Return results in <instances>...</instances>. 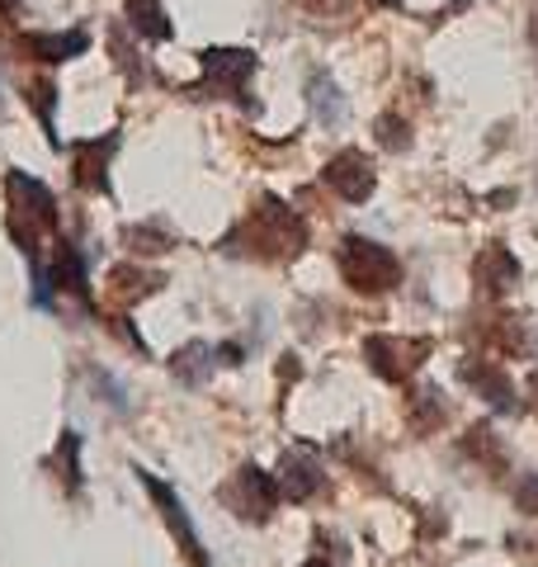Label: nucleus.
Returning a JSON list of instances; mask_svg holds the SVG:
<instances>
[{
    "instance_id": "obj_1",
    "label": "nucleus",
    "mask_w": 538,
    "mask_h": 567,
    "mask_svg": "<svg viewBox=\"0 0 538 567\" xmlns=\"http://www.w3.org/2000/svg\"><path fill=\"white\" fill-rule=\"evenodd\" d=\"M340 275H345L354 289L364 293H383L402 279V260L387 251L383 241H369V237H345L340 241Z\"/></svg>"
},
{
    "instance_id": "obj_2",
    "label": "nucleus",
    "mask_w": 538,
    "mask_h": 567,
    "mask_svg": "<svg viewBox=\"0 0 538 567\" xmlns=\"http://www.w3.org/2000/svg\"><path fill=\"white\" fill-rule=\"evenodd\" d=\"M241 233L265 256H293L298 246L308 241V227H302V218L289 204H279V199H265L260 208H250V218L241 223Z\"/></svg>"
},
{
    "instance_id": "obj_3",
    "label": "nucleus",
    "mask_w": 538,
    "mask_h": 567,
    "mask_svg": "<svg viewBox=\"0 0 538 567\" xmlns=\"http://www.w3.org/2000/svg\"><path fill=\"white\" fill-rule=\"evenodd\" d=\"M6 189H10L14 218H24L20 241H24V251L33 256V227H58V199H52L48 185H39V181H33V175H24V171H10Z\"/></svg>"
},
{
    "instance_id": "obj_4",
    "label": "nucleus",
    "mask_w": 538,
    "mask_h": 567,
    "mask_svg": "<svg viewBox=\"0 0 538 567\" xmlns=\"http://www.w3.org/2000/svg\"><path fill=\"white\" fill-rule=\"evenodd\" d=\"M321 181H327L345 204H364L369 194H373V185H379V175H373V162H369L364 152L345 147V152H335L331 162H327Z\"/></svg>"
},
{
    "instance_id": "obj_5",
    "label": "nucleus",
    "mask_w": 538,
    "mask_h": 567,
    "mask_svg": "<svg viewBox=\"0 0 538 567\" xmlns=\"http://www.w3.org/2000/svg\"><path fill=\"white\" fill-rule=\"evenodd\" d=\"M137 477H142V487L156 496V506H161V516H166L170 535H179V548H185V558H189L194 567H213V563L204 558V544H199V535H194L189 516H185V502H179V496H175L166 483H161V477H152L147 468H137Z\"/></svg>"
},
{
    "instance_id": "obj_6",
    "label": "nucleus",
    "mask_w": 538,
    "mask_h": 567,
    "mask_svg": "<svg viewBox=\"0 0 538 567\" xmlns=\"http://www.w3.org/2000/svg\"><path fill=\"white\" fill-rule=\"evenodd\" d=\"M204 71L213 85L223 91H241L246 76L256 71V52H241V48H208L204 52Z\"/></svg>"
},
{
    "instance_id": "obj_7",
    "label": "nucleus",
    "mask_w": 538,
    "mask_h": 567,
    "mask_svg": "<svg viewBox=\"0 0 538 567\" xmlns=\"http://www.w3.org/2000/svg\"><path fill=\"white\" fill-rule=\"evenodd\" d=\"M364 354H369V364L379 369L383 379H402V374H411L416 354H425V341L406 346V341H387V336H369V341H364Z\"/></svg>"
},
{
    "instance_id": "obj_8",
    "label": "nucleus",
    "mask_w": 538,
    "mask_h": 567,
    "mask_svg": "<svg viewBox=\"0 0 538 567\" xmlns=\"http://www.w3.org/2000/svg\"><path fill=\"white\" fill-rule=\"evenodd\" d=\"M85 48H90V39L81 29H71V33H24V52L39 58V62H71V58H81Z\"/></svg>"
},
{
    "instance_id": "obj_9",
    "label": "nucleus",
    "mask_w": 538,
    "mask_h": 567,
    "mask_svg": "<svg viewBox=\"0 0 538 567\" xmlns=\"http://www.w3.org/2000/svg\"><path fill=\"white\" fill-rule=\"evenodd\" d=\"M515 279H519V260L506 251V246H487V251L477 256V284L487 293H506Z\"/></svg>"
},
{
    "instance_id": "obj_10",
    "label": "nucleus",
    "mask_w": 538,
    "mask_h": 567,
    "mask_svg": "<svg viewBox=\"0 0 538 567\" xmlns=\"http://www.w3.org/2000/svg\"><path fill=\"white\" fill-rule=\"evenodd\" d=\"M237 487H241V496H246V511H241V516H256V520H265L269 511H275V502H279V487H275V477H269V473H260L256 464L237 473Z\"/></svg>"
},
{
    "instance_id": "obj_11",
    "label": "nucleus",
    "mask_w": 538,
    "mask_h": 567,
    "mask_svg": "<svg viewBox=\"0 0 538 567\" xmlns=\"http://www.w3.org/2000/svg\"><path fill=\"white\" fill-rule=\"evenodd\" d=\"M317 487H321V473H317L312 458H298V454L283 458V468H279V492L289 496V502H308Z\"/></svg>"
},
{
    "instance_id": "obj_12",
    "label": "nucleus",
    "mask_w": 538,
    "mask_h": 567,
    "mask_svg": "<svg viewBox=\"0 0 538 567\" xmlns=\"http://www.w3.org/2000/svg\"><path fill=\"white\" fill-rule=\"evenodd\" d=\"M123 6H128L133 29L147 33L152 43H166L170 33H175V24H170V14H166V6H161V0H123Z\"/></svg>"
},
{
    "instance_id": "obj_13",
    "label": "nucleus",
    "mask_w": 538,
    "mask_h": 567,
    "mask_svg": "<svg viewBox=\"0 0 538 567\" xmlns=\"http://www.w3.org/2000/svg\"><path fill=\"white\" fill-rule=\"evenodd\" d=\"M110 152H114V137H110V147H104V152H100V142H81V147H76V181L90 185V189L110 185V175H104V166H110Z\"/></svg>"
},
{
    "instance_id": "obj_14",
    "label": "nucleus",
    "mask_w": 538,
    "mask_h": 567,
    "mask_svg": "<svg viewBox=\"0 0 538 567\" xmlns=\"http://www.w3.org/2000/svg\"><path fill=\"white\" fill-rule=\"evenodd\" d=\"M170 369H175V374L185 379V383H204V379L213 374V346H208V341H189V346L170 360Z\"/></svg>"
},
{
    "instance_id": "obj_15",
    "label": "nucleus",
    "mask_w": 538,
    "mask_h": 567,
    "mask_svg": "<svg viewBox=\"0 0 538 567\" xmlns=\"http://www.w3.org/2000/svg\"><path fill=\"white\" fill-rule=\"evenodd\" d=\"M308 95H312V110H317V118H321V123H331V128H335V123L345 118V104H340V91H335V85H331L327 76H312Z\"/></svg>"
},
{
    "instance_id": "obj_16",
    "label": "nucleus",
    "mask_w": 538,
    "mask_h": 567,
    "mask_svg": "<svg viewBox=\"0 0 538 567\" xmlns=\"http://www.w3.org/2000/svg\"><path fill=\"white\" fill-rule=\"evenodd\" d=\"M463 379L477 383V388H487L496 406H510V383L500 379V374H492V369H482V364H477V369H473V364H463Z\"/></svg>"
},
{
    "instance_id": "obj_17",
    "label": "nucleus",
    "mask_w": 538,
    "mask_h": 567,
    "mask_svg": "<svg viewBox=\"0 0 538 567\" xmlns=\"http://www.w3.org/2000/svg\"><path fill=\"white\" fill-rule=\"evenodd\" d=\"M373 128H379V142H383L387 152H406V147H411V128H406V118L383 114L379 123H373Z\"/></svg>"
},
{
    "instance_id": "obj_18",
    "label": "nucleus",
    "mask_w": 538,
    "mask_h": 567,
    "mask_svg": "<svg viewBox=\"0 0 538 567\" xmlns=\"http://www.w3.org/2000/svg\"><path fill=\"white\" fill-rule=\"evenodd\" d=\"M515 506L529 511V516H538V473H529V477H519L515 483Z\"/></svg>"
},
{
    "instance_id": "obj_19",
    "label": "nucleus",
    "mask_w": 538,
    "mask_h": 567,
    "mask_svg": "<svg viewBox=\"0 0 538 567\" xmlns=\"http://www.w3.org/2000/svg\"><path fill=\"white\" fill-rule=\"evenodd\" d=\"M529 39L538 43V0H534V14H529Z\"/></svg>"
},
{
    "instance_id": "obj_20",
    "label": "nucleus",
    "mask_w": 538,
    "mask_h": 567,
    "mask_svg": "<svg viewBox=\"0 0 538 567\" xmlns=\"http://www.w3.org/2000/svg\"><path fill=\"white\" fill-rule=\"evenodd\" d=\"M14 6H20V0H0V14H10Z\"/></svg>"
},
{
    "instance_id": "obj_21",
    "label": "nucleus",
    "mask_w": 538,
    "mask_h": 567,
    "mask_svg": "<svg viewBox=\"0 0 538 567\" xmlns=\"http://www.w3.org/2000/svg\"><path fill=\"white\" fill-rule=\"evenodd\" d=\"M373 6H402V0H373Z\"/></svg>"
},
{
    "instance_id": "obj_22",
    "label": "nucleus",
    "mask_w": 538,
    "mask_h": 567,
    "mask_svg": "<svg viewBox=\"0 0 538 567\" xmlns=\"http://www.w3.org/2000/svg\"><path fill=\"white\" fill-rule=\"evenodd\" d=\"M302 567H327V563H302Z\"/></svg>"
}]
</instances>
